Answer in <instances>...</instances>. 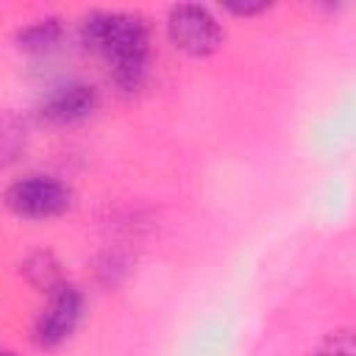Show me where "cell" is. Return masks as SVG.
Listing matches in <instances>:
<instances>
[{
	"label": "cell",
	"instance_id": "obj_8",
	"mask_svg": "<svg viewBox=\"0 0 356 356\" xmlns=\"http://www.w3.org/2000/svg\"><path fill=\"white\" fill-rule=\"evenodd\" d=\"M3 356H14V353H3Z\"/></svg>",
	"mask_w": 356,
	"mask_h": 356
},
{
	"label": "cell",
	"instance_id": "obj_6",
	"mask_svg": "<svg viewBox=\"0 0 356 356\" xmlns=\"http://www.w3.org/2000/svg\"><path fill=\"white\" fill-rule=\"evenodd\" d=\"M61 36V28L56 19H39L19 31V47L25 50H50Z\"/></svg>",
	"mask_w": 356,
	"mask_h": 356
},
{
	"label": "cell",
	"instance_id": "obj_5",
	"mask_svg": "<svg viewBox=\"0 0 356 356\" xmlns=\"http://www.w3.org/2000/svg\"><path fill=\"white\" fill-rule=\"evenodd\" d=\"M95 106H97V95H95L92 86H86V83H64V86H56L53 92H47L39 108H42L44 120L67 125V122L86 120L95 111Z\"/></svg>",
	"mask_w": 356,
	"mask_h": 356
},
{
	"label": "cell",
	"instance_id": "obj_7",
	"mask_svg": "<svg viewBox=\"0 0 356 356\" xmlns=\"http://www.w3.org/2000/svg\"><path fill=\"white\" fill-rule=\"evenodd\" d=\"M225 8H228V11H234V14H239V17H242V14H245V17H250V14H259V11L270 8V3H264V0H261V3H248V0H245V3H242V0H228V3H225Z\"/></svg>",
	"mask_w": 356,
	"mask_h": 356
},
{
	"label": "cell",
	"instance_id": "obj_4",
	"mask_svg": "<svg viewBox=\"0 0 356 356\" xmlns=\"http://www.w3.org/2000/svg\"><path fill=\"white\" fill-rule=\"evenodd\" d=\"M81 292L70 284H58L56 289H50V298L44 303V309L36 317L33 325V339L39 348H56L61 345L78 325L81 320Z\"/></svg>",
	"mask_w": 356,
	"mask_h": 356
},
{
	"label": "cell",
	"instance_id": "obj_2",
	"mask_svg": "<svg viewBox=\"0 0 356 356\" xmlns=\"http://www.w3.org/2000/svg\"><path fill=\"white\" fill-rule=\"evenodd\" d=\"M167 31H170L172 44L195 58L211 56L222 44V28L206 6L184 3V6L170 8Z\"/></svg>",
	"mask_w": 356,
	"mask_h": 356
},
{
	"label": "cell",
	"instance_id": "obj_3",
	"mask_svg": "<svg viewBox=\"0 0 356 356\" xmlns=\"http://www.w3.org/2000/svg\"><path fill=\"white\" fill-rule=\"evenodd\" d=\"M6 203L19 217L47 220L70 209V189L53 175H25L8 186Z\"/></svg>",
	"mask_w": 356,
	"mask_h": 356
},
{
	"label": "cell",
	"instance_id": "obj_1",
	"mask_svg": "<svg viewBox=\"0 0 356 356\" xmlns=\"http://www.w3.org/2000/svg\"><path fill=\"white\" fill-rule=\"evenodd\" d=\"M83 44L95 50L122 89H139L147 75L150 39L136 14L95 11L83 19Z\"/></svg>",
	"mask_w": 356,
	"mask_h": 356
}]
</instances>
